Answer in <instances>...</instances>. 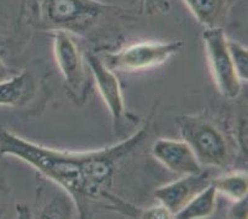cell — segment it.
I'll use <instances>...</instances> for the list:
<instances>
[{
    "label": "cell",
    "instance_id": "cell-8",
    "mask_svg": "<svg viewBox=\"0 0 248 219\" xmlns=\"http://www.w3.org/2000/svg\"><path fill=\"white\" fill-rule=\"evenodd\" d=\"M213 181L209 171L183 175L182 177L168 185L159 187L155 191V200L159 204L166 207L172 216H175L180 209L200 191L206 188Z\"/></svg>",
    "mask_w": 248,
    "mask_h": 219
},
{
    "label": "cell",
    "instance_id": "cell-2",
    "mask_svg": "<svg viewBox=\"0 0 248 219\" xmlns=\"http://www.w3.org/2000/svg\"><path fill=\"white\" fill-rule=\"evenodd\" d=\"M111 6L98 0H35L38 26L53 31H80L92 28Z\"/></svg>",
    "mask_w": 248,
    "mask_h": 219
},
{
    "label": "cell",
    "instance_id": "cell-16",
    "mask_svg": "<svg viewBox=\"0 0 248 219\" xmlns=\"http://www.w3.org/2000/svg\"><path fill=\"white\" fill-rule=\"evenodd\" d=\"M142 10L146 14H157V13H164L169 9L168 0H141Z\"/></svg>",
    "mask_w": 248,
    "mask_h": 219
},
{
    "label": "cell",
    "instance_id": "cell-18",
    "mask_svg": "<svg viewBox=\"0 0 248 219\" xmlns=\"http://www.w3.org/2000/svg\"><path fill=\"white\" fill-rule=\"evenodd\" d=\"M231 218H247V197L240 201H234L230 211Z\"/></svg>",
    "mask_w": 248,
    "mask_h": 219
},
{
    "label": "cell",
    "instance_id": "cell-10",
    "mask_svg": "<svg viewBox=\"0 0 248 219\" xmlns=\"http://www.w3.org/2000/svg\"><path fill=\"white\" fill-rule=\"evenodd\" d=\"M36 93V80L29 71L16 73L0 82V107H22Z\"/></svg>",
    "mask_w": 248,
    "mask_h": 219
},
{
    "label": "cell",
    "instance_id": "cell-4",
    "mask_svg": "<svg viewBox=\"0 0 248 219\" xmlns=\"http://www.w3.org/2000/svg\"><path fill=\"white\" fill-rule=\"evenodd\" d=\"M53 52L68 94L77 104H83L89 93V78L82 53L69 33H53Z\"/></svg>",
    "mask_w": 248,
    "mask_h": 219
},
{
    "label": "cell",
    "instance_id": "cell-5",
    "mask_svg": "<svg viewBox=\"0 0 248 219\" xmlns=\"http://www.w3.org/2000/svg\"><path fill=\"white\" fill-rule=\"evenodd\" d=\"M227 40L220 26L207 28L202 33L207 61L218 91L226 98L234 99L241 93V81L232 63Z\"/></svg>",
    "mask_w": 248,
    "mask_h": 219
},
{
    "label": "cell",
    "instance_id": "cell-13",
    "mask_svg": "<svg viewBox=\"0 0 248 219\" xmlns=\"http://www.w3.org/2000/svg\"><path fill=\"white\" fill-rule=\"evenodd\" d=\"M211 184L217 193L224 195L233 202L247 197L248 175L246 171H234L217 178H213Z\"/></svg>",
    "mask_w": 248,
    "mask_h": 219
},
{
    "label": "cell",
    "instance_id": "cell-9",
    "mask_svg": "<svg viewBox=\"0 0 248 219\" xmlns=\"http://www.w3.org/2000/svg\"><path fill=\"white\" fill-rule=\"evenodd\" d=\"M152 155L177 175H190L202 170V165L184 140L158 139L152 145Z\"/></svg>",
    "mask_w": 248,
    "mask_h": 219
},
{
    "label": "cell",
    "instance_id": "cell-7",
    "mask_svg": "<svg viewBox=\"0 0 248 219\" xmlns=\"http://www.w3.org/2000/svg\"><path fill=\"white\" fill-rule=\"evenodd\" d=\"M87 63L93 73L99 93L111 114L112 125L117 130L124 125L126 119L125 103H124V97L121 93L120 83L112 69H110L104 63L103 58L99 56L88 53Z\"/></svg>",
    "mask_w": 248,
    "mask_h": 219
},
{
    "label": "cell",
    "instance_id": "cell-17",
    "mask_svg": "<svg viewBox=\"0 0 248 219\" xmlns=\"http://www.w3.org/2000/svg\"><path fill=\"white\" fill-rule=\"evenodd\" d=\"M140 218L166 219V218H172V214L169 213V211L166 208V207L159 204V205H155V207H151V208L148 209H143Z\"/></svg>",
    "mask_w": 248,
    "mask_h": 219
},
{
    "label": "cell",
    "instance_id": "cell-14",
    "mask_svg": "<svg viewBox=\"0 0 248 219\" xmlns=\"http://www.w3.org/2000/svg\"><path fill=\"white\" fill-rule=\"evenodd\" d=\"M24 0H0V44L8 41L21 17Z\"/></svg>",
    "mask_w": 248,
    "mask_h": 219
},
{
    "label": "cell",
    "instance_id": "cell-19",
    "mask_svg": "<svg viewBox=\"0 0 248 219\" xmlns=\"http://www.w3.org/2000/svg\"><path fill=\"white\" fill-rule=\"evenodd\" d=\"M16 73L17 72L15 71V69L10 68V67L4 62L3 57L0 56V82H1V81L9 80V78H11V77L15 76Z\"/></svg>",
    "mask_w": 248,
    "mask_h": 219
},
{
    "label": "cell",
    "instance_id": "cell-6",
    "mask_svg": "<svg viewBox=\"0 0 248 219\" xmlns=\"http://www.w3.org/2000/svg\"><path fill=\"white\" fill-rule=\"evenodd\" d=\"M182 47V41L140 42L109 53L103 61L112 71H141L159 66L179 52Z\"/></svg>",
    "mask_w": 248,
    "mask_h": 219
},
{
    "label": "cell",
    "instance_id": "cell-20",
    "mask_svg": "<svg viewBox=\"0 0 248 219\" xmlns=\"http://www.w3.org/2000/svg\"><path fill=\"white\" fill-rule=\"evenodd\" d=\"M4 211H5V207H4L3 202H1V200H0V217L4 216Z\"/></svg>",
    "mask_w": 248,
    "mask_h": 219
},
{
    "label": "cell",
    "instance_id": "cell-15",
    "mask_svg": "<svg viewBox=\"0 0 248 219\" xmlns=\"http://www.w3.org/2000/svg\"><path fill=\"white\" fill-rule=\"evenodd\" d=\"M230 56L240 81L247 82L248 78V51L247 47L232 40H227Z\"/></svg>",
    "mask_w": 248,
    "mask_h": 219
},
{
    "label": "cell",
    "instance_id": "cell-11",
    "mask_svg": "<svg viewBox=\"0 0 248 219\" xmlns=\"http://www.w3.org/2000/svg\"><path fill=\"white\" fill-rule=\"evenodd\" d=\"M217 195L214 185L210 184L194 196L174 217L178 219H202L210 217L215 211Z\"/></svg>",
    "mask_w": 248,
    "mask_h": 219
},
{
    "label": "cell",
    "instance_id": "cell-3",
    "mask_svg": "<svg viewBox=\"0 0 248 219\" xmlns=\"http://www.w3.org/2000/svg\"><path fill=\"white\" fill-rule=\"evenodd\" d=\"M182 139L193 150L202 166L225 167L230 161V148L224 133L205 118L183 115L175 119Z\"/></svg>",
    "mask_w": 248,
    "mask_h": 219
},
{
    "label": "cell",
    "instance_id": "cell-12",
    "mask_svg": "<svg viewBox=\"0 0 248 219\" xmlns=\"http://www.w3.org/2000/svg\"><path fill=\"white\" fill-rule=\"evenodd\" d=\"M198 21L207 28H217L226 15L227 0H184Z\"/></svg>",
    "mask_w": 248,
    "mask_h": 219
},
{
    "label": "cell",
    "instance_id": "cell-1",
    "mask_svg": "<svg viewBox=\"0 0 248 219\" xmlns=\"http://www.w3.org/2000/svg\"><path fill=\"white\" fill-rule=\"evenodd\" d=\"M148 126L120 143L84 152L56 150L38 145L10 130L0 129V155L13 156L33 167L42 177L57 185L73 198L79 216H87L88 201L108 191L117 164L143 141Z\"/></svg>",
    "mask_w": 248,
    "mask_h": 219
}]
</instances>
